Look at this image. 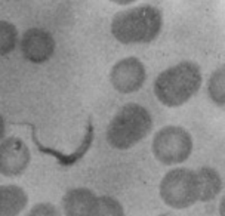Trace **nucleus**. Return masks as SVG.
Here are the masks:
<instances>
[{
	"label": "nucleus",
	"mask_w": 225,
	"mask_h": 216,
	"mask_svg": "<svg viewBox=\"0 0 225 216\" xmlns=\"http://www.w3.org/2000/svg\"><path fill=\"white\" fill-rule=\"evenodd\" d=\"M163 27L162 11L141 5L117 12L111 19V34L122 45H144L158 37Z\"/></svg>",
	"instance_id": "obj_1"
},
{
	"label": "nucleus",
	"mask_w": 225,
	"mask_h": 216,
	"mask_svg": "<svg viewBox=\"0 0 225 216\" xmlns=\"http://www.w3.org/2000/svg\"><path fill=\"white\" fill-rule=\"evenodd\" d=\"M201 81L203 76L197 64L182 61L163 70L157 76L153 90L164 107L176 108L184 105L197 93Z\"/></svg>",
	"instance_id": "obj_2"
},
{
	"label": "nucleus",
	"mask_w": 225,
	"mask_h": 216,
	"mask_svg": "<svg viewBox=\"0 0 225 216\" xmlns=\"http://www.w3.org/2000/svg\"><path fill=\"white\" fill-rule=\"evenodd\" d=\"M153 117L145 107L129 102L117 111L110 120L105 139L116 149H129L150 135Z\"/></svg>",
	"instance_id": "obj_3"
},
{
	"label": "nucleus",
	"mask_w": 225,
	"mask_h": 216,
	"mask_svg": "<svg viewBox=\"0 0 225 216\" xmlns=\"http://www.w3.org/2000/svg\"><path fill=\"white\" fill-rule=\"evenodd\" d=\"M160 197L172 209H187L198 201L196 170L176 167L169 170L160 182Z\"/></svg>",
	"instance_id": "obj_4"
},
{
	"label": "nucleus",
	"mask_w": 225,
	"mask_h": 216,
	"mask_svg": "<svg viewBox=\"0 0 225 216\" xmlns=\"http://www.w3.org/2000/svg\"><path fill=\"white\" fill-rule=\"evenodd\" d=\"M151 151L154 158L162 164H179L193 153V138L181 126H164L154 133Z\"/></svg>",
	"instance_id": "obj_5"
},
{
	"label": "nucleus",
	"mask_w": 225,
	"mask_h": 216,
	"mask_svg": "<svg viewBox=\"0 0 225 216\" xmlns=\"http://www.w3.org/2000/svg\"><path fill=\"white\" fill-rule=\"evenodd\" d=\"M108 79L111 86L119 93H135L147 80V70L144 62L136 56H126L113 65Z\"/></svg>",
	"instance_id": "obj_6"
},
{
	"label": "nucleus",
	"mask_w": 225,
	"mask_h": 216,
	"mask_svg": "<svg viewBox=\"0 0 225 216\" xmlns=\"http://www.w3.org/2000/svg\"><path fill=\"white\" fill-rule=\"evenodd\" d=\"M31 151L19 136H7L0 142V175L18 178L28 169Z\"/></svg>",
	"instance_id": "obj_7"
},
{
	"label": "nucleus",
	"mask_w": 225,
	"mask_h": 216,
	"mask_svg": "<svg viewBox=\"0 0 225 216\" xmlns=\"http://www.w3.org/2000/svg\"><path fill=\"white\" fill-rule=\"evenodd\" d=\"M19 47L22 56L28 62L45 64L54 56L56 43L48 30L33 27L24 31L19 39Z\"/></svg>",
	"instance_id": "obj_8"
},
{
	"label": "nucleus",
	"mask_w": 225,
	"mask_h": 216,
	"mask_svg": "<svg viewBox=\"0 0 225 216\" xmlns=\"http://www.w3.org/2000/svg\"><path fill=\"white\" fill-rule=\"evenodd\" d=\"M98 196L84 187L68 189L62 197V210L65 216H95Z\"/></svg>",
	"instance_id": "obj_9"
},
{
	"label": "nucleus",
	"mask_w": 225,
	"mask_h": 216,
	"mask_svg": "<svg viewBox=\"0 0 225 216\" xmlns=\"http://www.w3.org/2000/svg\"><path fill=\"white\" fill-rule=\"evenodd\" d=\"M27 204L28 196L19 185H0V216H18Z\"/></svg>",
	"instance_id": "obj_10"
},
{
	"label": "nucleus",
	"mask_w": 225,
	"mask_h": 216,
	"mask_svg": "<svg viewBox=\"0 0 225 216\" xmlns=\"http://www.w3.org/2000/svg\"><path fill=\"white\" fill-rule=\"evenodd\" d=\"M198 184V201H210L221 192L222 179L216 170L209 166H203L196 170Z\"/></svg>",
	"instance_id": "obj_11"
},
{
	"label": "nucleus",
	"mask_w": 225,
	"mask_h": 216,
	"mask_svg": "<svg viewBox=\"0 0 225 216\" xmlns=\"http://www.w3.org/2000/svg\"><path fill=\"white\" fill-rule=\"evenodd\" d=\"M209 98L218 107H225V65L216 68L207 83Z\"/></svg>",
	"instance_id": "obj_12"
},
{
	"label": "nucleus",
	"mask_w": 225,
	"mask_h": 216,
	"mask_svg": "<svg viewBox=\"0 0 225 216\" xmlns=\"http://www.w3.org/2000/svg\"><path fill=\"white\" fill-rule=\"evenodd\" d=\"M19 43L18 28L12 22L0 19V56H6L14 52Z\"/></svg>",
	"instance_id": "obj_13"
},
{
	"label": "nucleus",
	"mask_w": 225,
	"mask_h": 216,
	"mask_svg": "<svg viewBox=\"0 0 225 216\" xmlns=\"http://www.w3.org/2000/svg\"><path fill=\"white\" fill-rule=\"evenodd\" d=\"M95 216H124L122 203L110 196H98V207Z\"/></svg>",
	"instance_id": "obj_14"
},
{
	"label": "nucleus",
	"mask_w": 225,
	"mask_h": 216,
	"mask_svg": "<svg viewBox=\"0 0 225 216\" xmlns=\"http://www.w3.org/2000/svg\"><path fill=\"white\" fill-rule=\"evenodd\" d=\"M25 216H61V212L52 203H37Z\"/></svg>",
	"instance_id": "obj_15"
},
{
	"label": "nucleus",
	"mask_w": 225,
	"mask_h": 216,
	"mask_svg": "<svg viewBox=\"0 0 225 216\" xmlns=\"http://www.w3.org/2000/svg\"><path fill=\"white\" fill-rule=\"evenodd\" d=\"M5 132H6V123H5L3 115L0 114V142L5 139Z\"/></svg>",
	"instance_id": "obj_16"
},
{
	"label": "nucleus",
	"mask_w": 225,
	"mask_h": 216,
	"mask_svg": "<svg viewBox=\"0 0 225 216\" xmlns=\"http://www.w3.org/2000/svg\"><path fill=\"white\" fill-rule=\"evenodd\" d=\"M110 2H113L116 5H120V6H128V5H132V3H135L138 0H110Z\"/></svg>",
	"instance_id": "obj_17"
},
{
	"label": "nucleus",
	"mask_w": 225,
	"mask_h": 216,
	"mask_svg": "<svg viewBox=\"0 0 225 216\" xmlns=\"http://www.w3.org/2000/svg\"><path fill=\"white\" fill-rule=\"evenodd\" d=\"M219 213H221V216H225V197L222 198V201L219 204Z\"/></svg>",
	"instance_id": "obj_18"
}]
</instances>
